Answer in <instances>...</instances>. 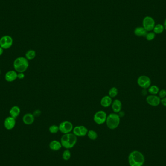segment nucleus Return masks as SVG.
I'll use <instances>...</instances> for the list:
<instances>
[{
    "mask_svg": "<svg viewBox=\"0 0 166 166\" xmlns=\"http://www.w3.org/2000/svg\"><path fill=\"white\" fill-rule=\"evenodd\" d=\"M12 37L8 35L4 36L0 39V47L4 50H7L11 47L13 45Z\"/></svg>",
    "mask_w": 166,
    "mask_h": 166,
    "instance_id": "7",
    "label": "nucleus"
},
{
    "mask_svg": "<svg viewBox=\"0 0 166 166\" xmlns=\"http://www.w3.org/2000/svg\"><path fill=\"white\" fill-rule=\"evenodd\" d=\"M4 77L8 82H12L18 78V72L15 70L8 71L5 74Z\"/></svg>",
    "mask_w": 166,
    "mask_h": 166,
    "instance_id": "12",
    "label": "nucleus"
},
{
    "mask_svg": "<svg viewBox=\"0 0 166 166\" xmlns=\"http://www.w3.org/2000/svg\"><path fill=\"white\" fill-rule=\"evenodd\" d=\"M118 94V89L116 87H112L111 88L108 92V96L111 98H115Z\"/></svg>",
    "mask_w": 166,
    "mask_h": 166,
    "instance_id": "22",
    "label": "nucleus"
},
{
    "mask_svg": "<svg viewBox=\"0 0 166 166\" xmlns=\"http://www.w3.org/2000/svg\"><path fill=\"white\" fill-rule=\"evenodd\" d=\"M62 144L60 142L57 140H53L49 144V147L53 151H58L62 147Z\"/></svg>",
    "mask_w": 166,
    "mask_h": 166,
    "instance_id": "17",
    "label": "nucleus"
},
{
    "mask_svg": "<svg viewBox=\"0 0 166 166\" xmlns=\"http://www.w3.org/2000/svg\"><path fill=\"white\" fill-rule=\"evenodd\" d=\"M71 157V153L70 150L68 149L66 150L64 152H63V155H62V158L63 159L66 161H68L70 159Z\"/></svg>",
    "mask_w": 166,
    "mask_h": 166,
    "instance_id": "25",
    "label": "nucleus"
},
{
    "mask_svg": "<svg viewBox=\"0 0 166 166\" xmlns=\"http://www.w3.org/2000/svg\"><path fill=\"white\" fill-rule=\"evenodd\" d=\"M134 32L135 35L137 36L145 37L148 32L143 27H137L134 30Z\"/></svg>",
    "mask_w": 166,
    "mask_h": 166,
    "instance_id": "18",
    "label": "nucleus"
},
{
    "mask_svg": "<svg viewBox=\"0 0 166 166\" xmlns=\"http://www.w3.org/2000/svg\"><path fill=\"white\" fill-rule=\"evenodd\" d=\"M128 160L130 166H143L145 159L141 152L135 150L130 153Z\"/></svg>",
    "mask_w": 166,
    "mask_h": 166,
    "instance_id": "1",
    "label": "nucleus"
},
{
    "mask_svg": "<svg viewBox=\"0 0 166 166\" xmlns=\"http://www.w3.org/2000/svg\"><path fill=\"white\" fill-rule=\"evenodd\" d=\"M59 131L63 134L71 133L74 129V126L71 121H65L61 122L59 125Z\"/></svg>",
    "mask_w": 166,
    "mask_h": 166,
    "instance_id": "8",
    "label": "nucleus"
},
{
    "mask_svg": "<svg viewBox=\"0 0 166 166\" xmlns=\"http://www.w3.org/2000/svg\"><path fill=\"white\" fill-rule=\"evenodd\" d=\"M111 107L114 113H118L121 111V109H122V103L121 101L118 99L114 100L112 102Z\"/></svg>",
    "mask_w": 166,
    "mask_h": 166,
    "instance_id": "13",
    "label": "nucleus"
},
{
    "mask_svg": "<svg viewBox=\"0 0 166 166\" xmlns=\"http://www.w3.org/2000/svg\"><path fill=\"white\" fill-rule=\"evenodd\" d=\"M145 37L146 39L148 41H152L155 39V37H156V33L153 32H150L147 33Z\"/></svg>",
    "mask_w": 166,
    "mask_h": 166,
    "instance_id": "27",
    "label": "nucleus"
},
{
    "mask_svg": "<svg viewBox=\"0 0 166 166\" xmlns=\"http://www.w3.org/2000/svg\"><path fill=\"white\" fill-rule=\"evenodd\" d=\"M4 49L0 47V56H1V55L3 54V53H4Z\"/></svg>",
    "mask_w": 166,
    "mask_h": 166,
    "instance_id": "32",
    "label": "nucleus"
},
{
    "mask_svg": "<svg viewBox=\"0 0 166 166\" xmlns=\"http://www.w3.org/2000/svg\"><path fill=\"white\" fill-rule=\"evenodd\" d=\"M161 103L164 107H166V97L161 99Z\"/></svg>",
    "mask_w": 166,
    "mask_h": 166,
    "instance_id": "31",
    "label": "nucleus"
},
{
    "mask_svg": "<svg viewBox=\"0 0 166 166\" xmlns=\"http://www.w3.org/2000/svg\"><path fill=\"white\" fill-rule=\"evenodd\" d=\"M107 116V114L104 111H98L94 115L93 120L96 124L98 125H101L106 123Z\"/></svg>",
    "mask_w": 166,
    "mask_h": 166,
    "instance_id": "5",
    "label": "nucleus"
},
{
    "mask_svg": "<svg viewBox=\"0 0 166 166\" xmlns=\"http://www.w3.org/2000/svg\"><path fill=\"white\" fill-rule=\"evenodd\" d=\"M16 125V118L11 116L6 118L4 121V126L7 130H10L15 127Z\"/></svg>",
    "mask_w": 166,
    "mask_h": 166,
    "instance_id": "11",
    "label": "nucleus"
},
{
    "mask_svg": "<svg viewBox=\"0 0 166 166\" xmlns=\"http://www.w3.org/2000/svg\"><path fill=\"white\" fill-rule=\"evenodd\" d=\"M29 60L25 57H20L15 59L13 62V67L15 71L18 73L25 72L28 68Z\"/></svg>",
    "mask_w": 166,
    "mask_h": 166,
    "instance_id": "3",
    "label": "nucleus"
},
{
    "mask_svg": "<svg viewBox=\"0 0 166 166\" xmlns=\"http://www.w3.org/2000/svg\"><path fill=\"white\" fill-rule=\"evenodd\" d=\"M41 111L40 110L37 109L36 110L33 112V116H35V117H39V116H40V115H41Z\"/></svg>",
    "mask_w": 166,
    "mask_h": 166,
    "instance_id": "29",
    "label": "nucleus"
},
{
    "mask_svg": "<svg viewBox=\"0 0 166 166\" xmlns=\"http://www.w3.org/2000/svg\"><path fill=\"white\" fill-rule=\"evenodd\" d=\"M36 57V52L33 50H29L26 52L25 54V57L28 60H33Z\"/></svg>",
    "mask_w": 166,
    "mask_h": 166,
    "instance_id": "20",
    "label": "nucleus"
},
{
    "mask_svg": "<svg viewBox=\"0 0 166 166\" xmlns=\"http://www.w3.org/2000/svg\"><path fill=\"white\" fill-rule=\"evenodd\" d=\"M148 89V92L150 95H157L160 91L159 86L156 85H151Z\"/></svg>",
    "mask_w": 166,
    "mask_h": 166,
    "instance_id": "19",
    "label": "nucleus"
},
{
    "mask_svg": "<svg viewBox=\"0 0 166 166\" xmlns=\"http://www.w3.org/2000/svg\"><path fill=\"white\" fill-rule=\"evenodd\" d=\"M164 27L163 25L161 24H158L155 25V27L153 28V32L155 33L156 34H160L163 32L164 30Z\"/></svg>",
    "mask_w": 166,
    "mask_h": 166,
    "instance_id": "21",
    "label": "nucleus"
},
{
    "mask_svg": "<svg viewBox=\"0 0 166 166\" xmlns=\"http://www.w3.org/2000/svg\"><path fill=\"white\" fill-rule=\"evenodd\" d=\"M25 74L24 72H19L18 73V78L20 80L23 79L25 78Z\"/></svg>",
    "mask_w": 166,
    "mask_h": 166,
    "instance_id": "30",
    "label": "nucleus"
},
{
    "mask_svg": "<svg viewBox=\"0 0 166 166\" xmlns=\"http://www.w3.org/2000/svg\"><path fill=\"white\" fill-rule=\"evenodd\" d=\"M35 117L32 113H26L22 118V121L26 125H31L35 121Z\"/></svg>",
    "mask_w": 166,
    "mask_h": 166,
    "instance_id": "14",
    "label": "nucleus"
},
{
    "mask_svg": "<svg viewBox=\"0 0 166 166\" xmlns=\"http://www.w3.org/2000/svg\"><path fill=\"white\" fill-rule=\"evenodd\" d=\"M1 70H0V75H1Z\"/></svg>",
    "mask_w": 166,
    "mask_h": 166,
    "instance_id": "34",
    "label": "nucleus"
},
{
    "mask_svg": "<svg viewBox=\"0 0 166 166\" xmlns=\"http://www.w3.org/2000/svg\"><path fill=\"white\" fill-rule=\"evenodd\" d=\"M79 126V129H80L81 137H85L86 135H87L88 131H89L87 128L83 125H80Z\"/></svg>",
    "mask_w": 166,
    "mask_h": 166,
    "instance_id": "24",
    "label": "nucleus"
},
{
    "mask_svg": "<svg viewBox=\"0 0 166 166\" xmlns=\"http://www.w3.org/2000/svg\"><path fill=\"white\" fill-rule=\"evenodd\" d=\"M49 132L52 134H56L59 131V126L57 125H51L49 127Z\"/></svg>",
    "mask_w": 166,
    "mask_h": 166,
    "instance_id": "26",
    "label": "nucleus"
},
{
    "mask_svg": "<svg viewBox=\"0 0 166 166\" xmlns=\"http://www.w3.org/2000/svg\"><path fill=\"white\" fill-rule=\"evenodd\" d=\"M112 102V98H111L109 96L106 95L103 96L100 100V104L103 107L107 108L111 106Z\"/></svg>",
    "mask_w": 166,
    "mask_h": 166,
    "instance_id": "15",
    "label": "nucleus"
},
{
    "mask_svg": "<svg viewBox=\"0 0 166 166\" xmlns=\"http://www.w3.org/2000/svg\"><path fill=\"white\" fill-rule=\"evenodd\" d=\"M77 141L76 135L73 133L64 134L61 138L60 142L63 147L67 149H69L75 145Z\"/></svg>",
    "mask_w": 166,
    "mask_h": 166,
    "instance_id": "2",
    "label": "nucleus"
},
{
    "mask_svg": "<svg viewBox=\"0 0 166 166\" xmlns=\"http://www.w3.org/2000/svg\"><path fill=\"white\" fill-rule=\"evenodd\" d=\"M120 121L121 118L118 114L113 112L107 115L106 123L109 129L114 130L119 126Z\"/></svg>",
    "mask_w": 166,
    "mask_h": 166,
    "instance_id": "4",
    "label": "nucleus"
},
{
    "mask_svg": "<svg viewBox=\"0 0 166 166\" xmlns=\"http://www.w3.org/2000/svg\"><path fill=\"white\" fill-rule=\"evenodd\" d=\"M142 25L144 28L147 32H150L152 30H153V28L156 25L155 20L150 16H147L144 18L142 22Z\"/></svg>",
    "mask_w": 166,
    "mask_h": 166,
    "instance_id": "9",
    "label": "nucleus"
},
{
    "mask_svg": "<svg viewBox=\"0 0 166 166\" xmlns=\"http://www.w3.org/2000/svg\"><path fill=\"white\" fill-rule=\"evenodd\" d=\"M163 26L164 27V29H165V30H166V19H165L164 22Z\"/></svg>",
    "mask_w": 166,
    "mask_h": 166,
    "instance_id": "33",
    "label": "nucleus"
},
{
    "mask_svg": "<svg viewBox=\"0 0 166 166\" xmlns=\"http://www.w3.org/2000/svg\"><path fill=\"white\" fill-rule=\"evenodd\" d=\"M159 97L160 99H163V98H165L166 97V90L165 89H163L161 90H160L159 92Z\"/></svg>",
    "mask_w": 166,
    "mask_h": 166,
    "instance_id": "28",
    "label": "nucleus"
},
{
    "mask_svg": "<svg viewBox=\"0 0 166 166\" xmlns=\"http://www.w3.org/2000/svg\"><path fill=\"white\" fill-rule=\"evenodd\" d=\"M87 135L89 138L91 140H96L98 138V134L96 132L93 130H89Z\"/></svg>",
    "mask_w": 166,
    "mask_h": 166,
    "instance_id": "23",
    "label": "nucleus"
},
{
    "mask_svg": "<svg viewBox=\"0 0 166 166\" xmlns=\"http://www.w3.org/2000/svg\"><path fill=\"white\" fill-rule=\"evenodd\" d=\"M138 85L142 89H146L151 86L152 81L150 78L146 75H141L137 80Z\"/></svg>",
    "mask_w": 166,
    "mask_h": 166,
    "instance_id": "6",
    "label": "nucleus"
},
{
    "mask_svg": "<svg viewBox=\"0 0 166 166\" xmlns=\"http://www.w3.org/2000/svg\"><path fill=\"white\" fill-rule=\"evenodd\" d=\"M146 101L150 106L156 107L161 103V99L157 95H150L146 98Z\"/></svg>",
    "mask_w": 166,
    "mask_h": 166,
    "instance_id": "10",
    "label": "nucleus"
},
{
    "mask_svg": "<svg viewBox=\"0 0 166 166\" xmlns=\"http://www.w3.org/2000/svg\"><path fill=\"white\" fill-rule=\"evenodd\" d=\"M21 113V109L18 106H15L12 107L9 110L10 116L14 118H17Z\"/></svg>",
    "mask_w": 166,
    "mask_h": 166,
    "instance_id": "16",
    "label": "nucleus"
}]
</instances>
